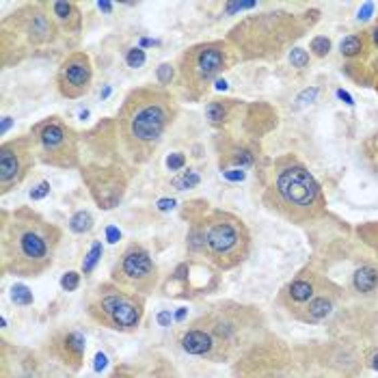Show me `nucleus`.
<instances>
[{
	"instance_id": "f257e3e1",
	"label": "nucleus",
	"mask_w": 378,
	"mask_h": 378,
	"mask_svg": "<svg viewBox=\"0 0 378 378\" xmlns=\"http://www.w3.org/2000/svg\"><path fill=\"white\" fill-rule=\"evenodd\" d=\"M180 115V102L171 89L141 85L125 93L115 117L117 147L123 160L143 167L156 156L164 134Z\"/></svg>"
},
{
	"instance_id": "f03ea898",
	"label": "nucleus",
	"mask_w": 378,
	"mask_h": 378,
	"mask_svg": "<svg viewBox=\"0 0 378 378\" xmlns=\"http://www.w3.org/2000/svg\"><path fill=\"white\" fill-rule=\"evenodd\" d=\"M63 230L31 206L0 212V270L13 276H39L52 268Z\"/></svg>"
},
{
	"instance_id": "7ed1b4c3",
	"label": "nucleus",
	"mask_w": 378,
	"mask_h": 378,
	"mask_svg": "<svg viewBox=\"0 0 378 378\" xmlns=\"http://www.w3.org/2000/svg\"><path fill=\"white\" fill-rule=\"evenodd\" d=\"M262 206L292 225H312L326 216V197L309 167L294 154L268 160L258 171Z\"/></svg>"
},
{
	"instance_id": "20e7f679",
	"label": "nucleus",
	"mask_w": 378,
	"mask_h": 378,
	"mask_svg": "<svg viewBox=\"0 0 378 378\" xmlns=\"http://www.w3.org/2000/svg\"><path fill=\"white\" fill-rule=\"evenodd\" d=\"M260 318L255 307L225 300L212 305L192 322L182 324L175 337L186 355L212 363H227L251 344V337L260 329Z\"/></svg>"
},
{
	"instance_id": "39448f33",
	"label": "nucleus",
	"mask_w": 378,
	"mask_h": 378,
	"mask_svg": "<svg viewBox=\"0 0 378 378\" xmlns=\"http://www.w3.org/2000/svg\"><path fill=\"white\" fill-rule=\"evenodd\" d=\"M320 20V11L305 13L266 11L240 20L227 33V41L234 46L240 61H276L294 48Z\"/></svg>"
},
{
	"instance_id": "423d86ee",
	"label": "nucleus",
	"mask_w": 378,
	"mask_h": 378,
	"mask_svg": "<svg viewBox=\"0 0 378 378\" xmlns=\"http://www.w3.org/2000/svg\"><path fill=\"white\" fill-rule=\"evenodd\" d=\"M208 206L210 204L204 199L190 201V204H184L182 216L199 223L201 240H204L201 260L212 264L218 272L234 270L248 260L253 236L238 214Z\"/></svg>"
},
{
	"instance_id": "0eeeda50",
	"label": "nucleus",
	"mask_w": 378,
	"mask_h": 378,
	"mask_svg": "<svg viewBox=\"0 0 378 378\" xmlns=\"http://www.w3.org/2000/svg\"><path fill=\"white\" fill-rule=\"evenodd\" d=\"M61 41L48 0L22 3L0 20V65L5 69L41 55Z\"/></svg>"
},
{
	"instance_id": "6e6552de",
	"label": "nucleus",
	"mask_w": 378,
	"mask_h": 378,
	"mask_svg": "<svg viewBox=\"0 0 378 378\" xmlns=\"http://www.w3.org/2000/svg\"><path fill=\"white\" fill-rule=\"evenodd\" d=\"M240 57L227 39L199 41L186 48L178 59V85L186 102H201L218 78L230 71Z\"/></svg>"
},
{
	"instance_id": "1a4fd4ad",
	"label": "nucleus",
	"mask_w": 378,
	"mask_h": 378,
	"mask_svg": "<svg viewBox=\"0 0 378 378\" xmlns=\"http://www.w3.org/2000/svg\"><path fill=\"white\" fill-rule=\"evenodd\" d=\"M87 316L108 331L125 335L136 333L145 318V296H139L108 279L89 294Z\"/></svg>"
},
{
	"instance_id": "9d476101",
	"label": "nucleus",
	"mask_w": 378,
	"mask_h": 378,
	"mask_svg": "<svg viewBox=\"0 0 378 378\" xmlns=\"http://www.w3.org/2000/svg\"><path fill=\"white\" fill-rule=\"evenodd\" d=\"M29 134L35 145L37 162L52 167V169H63V171L83 167V162H80L83 136L76 132L63 117L50 115V117L33 123Z\"/></svg>"
},
{
	"instance_id": "9b49d317",
	"label": "nucleus",
	"mask_w": 378,
	"mask_h": 378,
	"mask_svg": "<svg viewBox=\"0 0 378 378\" xmlns=\"http://www.w3.org/2000/svg\"><path fill=\"white\" fill-rule=\"evenodd\" d=\"M111 281L139 296L154 294L160 286V268L145 244L132 240L123 246L111 268Z\"/></svg>"
},
{
	"instance_id": "f8f14e48",
	"label": "nucleus",
	"mask_w": 378,
	"mask_h": 378,
	"mask_svg": "<svg viewBox=\"0 0 378 378\" xmlns=\"http://www.w3.org/2000/svg\"><path fill=\"white\" fill-rule=\"evenodd\" d=\"M80 178L99 210H115L130 186V175L119 162H87L80 167Z\"/></svg>"
},
{
	"instance_id": "ddd939ff",
	"label": "nucleus",
	"mask_w": 378,
	"mask_h": 378,
	"mask_svg": "<svg viewBox=\"0 0 378 378\" xmlns=\"http://www.w3.org/2000/svg\"><path fill=\"white\" fill-rule=\"evenodd\" d=\"M37 164L31 134L7 139L0 145V195L7 197L24 184Z\"/></svg>"
},
{
	"instance_id": "4468645a",
	"label": "nucleus",
	"mask_w": 378,
	"mask_h": 378,
	"mask_svg": "<svg viewBox=\"0 0 378 378\" xmlns=\"http://www.w3.org/2000/svg\"><path fill=\"white\" fill-rule=\"evenodd\" d=\"M57 91L63 99H80L93 87V63L85 50H71L57 67Z\"/></svg>"
},
{
	"instance_id": "2eb2a0df",
	"label": "nucleus",
	"mask_w": 378,
	"mask_h": 378,
	"mask_svg": "<svg viewBox=\"0 0 378 378\" xmlns=\"http://www.w3.org/2000/svg\"><path fill=\"white\" fill-rule=\"evenodd\" d=\"M197 264H199V258H188L186 262L175 266V270L171 272L167 281V290L178 288L175 296H182V298H197L204 294H212L218 288V270L206 262L197 274L195 272Z\"/></svg>"
},
{
	"instance_id": "dca6fc26",
	"label": "nucleus",
	"mask_w": 378,
	"mask_h": 378,
	"mask_svg": "<svg viewBox=\"0 0 378 378\" xmlns=\"http://www.w3.org/2000/svg\"><path fill=\"white\" fill-rule=\"evenodd\" d=\"M214 149H216V160L223 175L232 171H244L258 164L260 158V147L258 139L248 141L244 136H236L230 130H220L214 136Z\"/></svg>"
},
{
	"instance_id": "f3484780",
	"label": "nucleus",
	"mask_w": 378,
	"mask_h": 378,
	"mask_svg": "<svg viewBox=\"0 0 378 378\" xmlns=\"http://www.w3.org/2000/svg\"><path fill=\"white\" fill-rule=\"evenodd\" d=\"M43 352L59 365H63L67 372H80L87 355V337L78 329L59 326V329H55L46 337Z\"/></svg>"
},
{
	"instance_id": "a211bd4d",
	"label": "nucleus",
	"mask_w": 378,
	"mask_h": 378,
	"mask_svg": "<svg viewBox=\"0 0 378 378\" xmlns=\"http://www.w3.org/2000/svg\"><path fill=\"white\" fill-rule=\"evenodd\" d=\"M326 286H329V281H324L318 272H314L307 266V268H302L290 284H286L281 288L279 296H276V302H279L284 309H288L294 316V314H298L302 307H305L318 292H322Z\"/></svg>"
},
{
	"instance_id": "6ab92c4d",
	"label": "nucleus",
	"mask_w": 378,
	"mask_h": 378,
	"mask_svg": "<svg viewBox=\"0 0 378 378\" xmlns=\"http://www.w3.org/2000/svg\"><path fill=\"white\" fill-rule=\"evenodd\" d=\"M3 378H52V374L37 352L3 340Z\"/></svg>"
},
{
	"instance_id": "aec40b11",
	"label": "nucleus",
	"mask_w": 378,
	"mask_h": 378,
	"mask_svg": "<svg viewBox=\"0 0 378 378\" xmlns=\"http://www.w3.org/2000/svg\"><path fill=\"white\" fill-rule=\"evenodd\" d=\"M48 9L52 13V20L57 24V29L61 33V39L67 43V48H74L80 41L83 31H85V20L78 3H71V0H48Z\"/></svg>"
},
{
	"instance_id": "412c9836",
	"label": "nucleus",
	"mask_w": 378,
	"mask_h": 378,
	"mask_svg": "<svg viewBox=\"0 0 378 378\" xmlns=\"http://www.w3.org/2000/svg\"><path fill=\"white\" fill-rule=\"evenodd\" d=\"M111 378H178V374L160 352H151L147 359L117 365Z\"/></svg>"
},
{
	"instance_id": "4be33fe9",
	"label": "nucleus",
	"mask_w": 378,
	"mask_h": 378,
	"mask_svg": "<svg viewBox=\"0 0 378 378\" xmlns=\"http://www.w3.org/2000/svg\"><path fill=\"white\" fill-rule=\"evenodd\" d=\"M337 298H340V290L329 284L292 318H296L298 322H305V324H318L333 314V309L337 305Z\"/></svg>"
},
{
	"instance_id": "5701e85b",
	"label": "nucleus",
	"mask_w": 378,
	"mask_h": 378,
	"mask_svg": "<svg viewBox=\"0 0 378 378\" xmlns=\"http://www.w3.org/2000/svg\"><path fill=\"white\" fill-rule=\"evenodd\" d=\"M244 108L242 99H234V97H212L206 104V119L212 125L214 130H227L230 123L240 115V111Z\"/></svg>"
},
{
	"instance_id": "b1692460",
	"label": "nucleus",
	"mask_w": 378,
	"mask_h": 378,
	"mask_svg": "<svg viewBox=\"0 0 378 378\" xmlns=\"http://www.w3.org/2000/svg\"><path fill=\"white\" fill-rule=\"evenodd\" d=\"M352 290L361 296H372L378 292V264H361L352 272Z\"/></svg>"
},
{
	"instance_id": "393cba45",
	"label": "nucleus",
	"mask_w": 378,
	"mask_h": 378,
	"mask_svg": "<svg viewBox=\"0 0 378 378\" xmlns=\"http://www.w3.org/2000/svg\"><path fill=\"white\" fill-rule=\"evenodd\" d=\"M372 48L370 43V35L368 31H361V33H352L348 37H344L340 41V55L348 61H355V59H361L368 55V50Z\"/></svg>"
},
{
	"instance_id": "a878e982",
	"label": "nucleus",
	"mask_w": 378,
	"mask_h": 378,
	"mask_svg": "<svg viewBox=\"0 0 378 378\" xmlns=\"http://www.w3.org/2000/svg\"><path fill=\"white\" fill-rule=\"evenodd\" d=\"M67 227H69L71 234L85 236V234H89L93 227H95V216H93L89 210H78V212H74V214L69 216Z\"/></svg>"
},
{
	"instance_id": "bb28decb",
	"label": "nucleus",
	"mask_w": 378,
	"mask_h": 378,
	"mask_svg": "<svg viewBox=\"0 0 378 378\" xmlns=\"http://www.w3.org/2000/svg\"><path fill=\"white\" fill-rule=\"evenodd\" d=\"M102 253H104V244H102V240H93L91 246H89V251L85 253L83 266H80V272H83L85 276H91V274H93V270L97 268L99 260H102Z\"/></svg>"
},
{
	"instance_id": "cd10ccee",
	"label": "nucleus",
	"mask_w": 378,
	"mask_h": 378,
	"mask_svg": "<svg viewBox=\"0 0 378 378\" xmlns=\"http://www.w3.org/2000/svg\"><path fill=\"white\" fill-rule=\"evenodd\" d=\"M357 236L363 240V244H368L374 251V255L378 258V220L361 223L357 227Z\"/></svg>"
},
{
	"instance_id": "c85d7f7f",
	"label": "nucleus",
	"mask_w": 378,
	"mask_h": 378,
	"mask_svg": "<svg viewBox=\"0 0 378 378\" xmlns=\"http://www.w3.org/2000/svg\"><path fill=\"white\" fill-rule=\"evenodd\" d=\"M156 83H158V87H164V89H169V85H173V83H178V65L175 63H160L158 67H156Z\"/></svg>"
},
{
	"instance_id": "c756f323",
	"label": "nucleus",
	"mask_w": 378,
	"mask_h": 378,
	"mask_svg": "<svg viewBox=\"0 0 378 378\" xmlns=\"http://www.w3.org/2000/svg\"><path fill=\"white\" fill-rule=\"evenodd\" d=\"M288 61H290V65L294 69L302 71V69H307L312 65V55H309V50L300 48V46H294L288 52Z\"/></svg>"
},
{
	"instance_id": "7c9ffc66",
	"label": "nucleus",
	"mask_w": 378,
	"mask_h": 378,
	"mask_svg": "<svg viewBox=\"0 0 378 378\" xmlns=\"http://www.w3.org/2000/svg\"><path fill=\"white\" fill-rule=\"evenodd\" d=\"M331 39L326 37V35H316V37H312V41H309V55L312 57H316V59H326L329 57V52H331Z\"/></svg>"
},
{
	"instance_id": "2f4dec72",
	"label": "nucleus",
	"mask_w": 378,
	"mask_h": 378,
	"mask_svg": "<svg viewBox=\"0 0 378 378\" xmlns=\"http://www.w3.org/2000/svg\"><path fill=\"white\" fill-rule=\"evenodd\" d=\"M11 300H13V305H18V307H31L35 302V296L24 284H15L11 288Z\"/></svg>"
},
{
	"instance_id": "473e14b6",
	"label": "nucleus",
	"mask_w": 378,
	"mask_h": 378,
	"mask_svg": "<svg viewBox=\"0 0 378 378\" xmlns=\"http://www.w3.org/2000/svg\"><path fill=\"white\" fill-rule=\"evenodd\" d=\"M251 9H258L255 0H232V3H223V13L225 15H236V13L251 11Z\"/></svg>"
},
{
	"instance_id": "72a5a7b5",
	"label": "nucleus",
	"mask_w": 378,
	"mask_h": 378,
	"mask_svg": "<svg viewBox=\"0 0 378 378\" xmlns=\"http://www.w3.org/2000/svg\"><path fill=\"white\" fill-rule=\"evenodd\" d=\"M199 182H201L199 173L188 169V171H182L180 178H175V180H173V186H178V190H188V188H197Z\"/></svg>"
},
{
	"instance_id": "f704fd0d",
	"label": "nucleus",
	"mask_w": 378,
	"mask_h": 378,
	"mask_svg": "<svg viewBox=\"0 0 378 378\" xmlns=\"http://www.w3.org/2000/svg\"><path fill=\"white\" fill-rule=\"evenodd\" d=\"M145 61H147V55H145L143 48L136 46V48H128V50H125V65H128V67L139 69V67L145 65Z\"/></svg>"
},
{
	"instance_id": "c9c22d12",
	"label": "nucleus",
	"mask_w": 378,
	"mask_h": 378,
	"mask_svg": "<svg viewBox=\"0 0 378 378\" xmlns=\"http://www.w3.org/2000/svg\"><path fill=\"white\" fill-rule=\"evenodd\" d=\"M80 281H83V272L67 270V272L61 276V290H63V292H76V290L80 288Z\"/></svg>"
},
{
	"instance_id": "e433bc0d",
	"label": "nucleus",
	"mask_w": 378,
	"mask_h": 378,
	"mask_svg": "<svg viewBox=\"0 0 378 378\" xmlns=\"http://www.w3.org/2000/svg\"><path fill=\"white\" fill-rule=\"evenodd\" d=\"M363 149H365V158L370 160V164L378 171V132L372 134V136L363 143Z\"/></svg>"
},
{
	"instance_id": "4c0bfd02",
	"label": "nucleus",
	"mask_w": 378,
	"mask_h": 378,
	"mask_svg": "<svg viewBox=\"0 0 378 378\" xmlns=\"http://www.w3.org/2000/svg\"><path fill=\"white\" fill-rule=\"evenodd\" d=\"M186 162L188 160H186V156L182 154V151H173V154L167 156V169L169 171H180L182 173L186 169Z\"/></svg>"
},
{
	"instance_id": "58836bf2",
	"label": "nucleus",
	"mask_w": 378,
	"mask_h": 378,
	"mask_svg": "<svg viewBox=\"0 0 378 378\" xmlns=\"http://www.w3.org/2000/svg\"><path fill=\"white\" fill-rule=\"evenodd\" d=\"M363 363H365V368L378 372V346H370L363 352Z\"/></svg>"
},
{
	"instance_id": "ea45409f",
	"label": "nucleus",
	"mask_w": 378,
	"mask_h": 378,
	"mask_svg": "<svg viewBox=\"0 0 378 378\" xmlns=\"http://www.w3.org/2000/svg\"><path fill=\"white\" fill-rule=\"evenodd\" d=\"M46 195H50V182H39V184L31 190V199H33V201H39V199H43Z\"/></svg>"
},
{
	"instance_id": "a19ab883",
	"label": "nucleus",
	"mask_w": 378,
	"mask_h": 378,
	"mask_svg": "<svg viewBox=\"0 0 378 378\" xmlns=\"http://www.w3.org/2000/svg\"><path fill=\"white\" fill-rule=\"evenodd\" d=\"M316 95H318V89H316V87L305 89V91H302V93L296 97V102H298V104H312L314 99H316Z\"/></svg>"
},
{
	"instance_id": "79ce46f5",
	"label": "nucleus",
	"mask_w": 378,
	"mask_h": 378,
	"mask_svg": "<svg viewBox=\"0 0 378 378\" xmlns=\"http://www.w3.org/2000/svg\"><path fill=\"white\" fill-rule=\"evenodd\" d=\"M106 365H108V357L104 355V352H97V355H95V363H93V370H95V372H102Z\"/></svg>"
},
{
	"instance_id": "37998d69",
	"label": "nucleus",
	"mask_w": 378,
	"mask_h": 378,
	"mask_svg": "<svg viewBox=\"0 0 378 378\" xmlns=\"http://www.w3.org/2000/svg\"><path fill=\"white\" fill-rule=\"evenodd\" d=\"M156 320H158V324H160V326H164V329H167V326H171V324H173L175 316H173L171 312H160V314L156 316Z\"/></svg>"
},
{
	"instance_id": "c03bdc74",
	"label": "nucleus",
	"mask_w": 378,
	"mask_h": 378,
	"mask_svg": "<svg viewBox=\"0 0 378 378\" xmlns=\"http://www.w3.org/2000/svg\"><path fill=\"white\" fill-rule=\"evenodd\" d=\"M374 13V5L372 3H365L361 9H359V15H357V20L359 22H365V20H370V15Z\"/></svg>"
},
{
	"instance_id": "a18cd8bd",
	"label": "nucleus",
	"mask_w": 378,
	"mask_h": 378,
	"mask_svg": "<svg viewBox=\"0 0 378 378\" xmlns=\"http://www.w3.org/2000/svg\"><path fill=\"white\" fill-rule=\"evenodd\" d=\"M119 238H121V232L117 230V227L108 225V227H106V240H108L111 244H115V242H117Z\"/></svg>"
},
{
	"instance_id": "49530a36",
	"label": "nucleus",
	"mask_w": 378,
	"mask_h": 378,
	"mask_svg": "<svg viewBox=\"0 0 378 378\" xmlns=\"http://www.w3.org/2000/svg\"><path fill=\"white\" fill-rule=\"evenodd\" d=\"M368 35H370V43H372V48H378V20L372 24V29L368 31Z\"/></svg>"
},
{
	"instance_id": "de8ad7c7",
	"label": "nucleus",
	"mask_w": 378,
	"mask_h": 378,
	"mask_svg": "<svg viewBox=\"0 0 378 378\" xmlns=\"http://www.w3.org/2000/svg\"><path fill=\"white\" fill-rule=\"evenodd\" d=\"M97 9H99V11H106V13H111V11L115 9V5H113V3H97Z\"/></svg>"
},
{
	"instance_id": "09e8293b",
	"label": "nucleus",
	"mask_w": 378,
	"mask_h": 378,
	"mask_svg": "<svg viewBox=\"0 0 378 378\" xmlns=\"http://www.w3.org/2000/svg\"><path fill=\"white\" fill-rule=\"evenodd\" d=\"M184 318H186V307H180V312L175 314V322H182L184 324Z\"/></svg>"
},
{
	"instance_id": "8fccbe9b",
	"label": "nucleus",
	"mask_w": 378,
	"mask_h": 378,
	"mask_svg": "<svg viewBox=\"0 0 378 378\" xmlns=\"http://www.w3.org/2000/svg\"><path fill=\"white\" fill-rule=\"evenodd\" d=\"M337 95H340L342 99H346V104H352V99H350V95H348V93H344V91H337Z\"/></svg>"
}]
</instances>
